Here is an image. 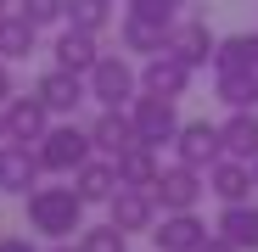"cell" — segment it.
<instances>
[{
    "instance_id": "obj_1",
    "label": "cell",
    "mask_w": 258,
    "mask_h": 252,
    "mask_svg": "<svg viewBox=\"0 0 258 252\" xmlns=\"http://www.w3.org/2000/svg\"><path fill=\"white\" fill-rule=\"evenodd\" d=\"M23 202H28V230L45 235V241L79 235V230H84V207H90L73 185H34Z\"/></svg>"
},
{
    "instance_id": "obj_2",
    "label": "cell",
    "mask_w": 258,
    "mask_h": 252,
    "mask_svg": "<svg viewBox=\"0 0 258 252\" xmlns=\"http://www.w3.org/2000/svg\"><path fill=\"white\" fill-rule=\"evenodd\" d=\"M84 84H90V101L96 107H129L141 96V67L123 62V56H112V51H101V62L84 73Z\"/></svg>"
},
{
    "instance_id": "obj_3",
    "label": "cell",
    "mask_w": 258,
    "mask_h": 252,
    "mask_svg": "<svg viewBox=\"0 0 258 252\" xmlns=\"http://www.w3.org/2000/svg\"><path fill=\"white\" fill-rule=\"evenodd\" d=\"M34 151H39V168H45V174H73L79 162H90V157H96L90 129H79L73 118H68V123H51L45 140H39Z\"/></svg>"
},
{
    "instance_id": "obj_4",
    "label": "cell",
    "mask_w": 258,
    "mask_h": 252,
    "mask_svg": "<svg viewBox=\"0 0 258 252\" xmlns=\"http://www.w3.org/2000/svg\"><path fill=\"white\" fill-rule=\"evenodd\" d=\"M129 123H135V140H146V146H174V135H180V107L174 101H163V96H135L129 101Z\"/></svg>"
},
{
    "instance_id": "obj_5",
    "label": "cell",
    "mask_w": 258,
    "mask_h": 252,
    "mask_svg": "<svg viewBox=\"0 0 258 252\" xmlns=\"http://www.w3.org/2000/svg\"><path fill=\"white\" fill-rule=\"evenodd\" d=\"M152 196H157L163 213H185V207H197L208 196V174L191 168V162H168L163 174H157V185H152Z\"/></svg>"
},
{
    "instance_id": "obj_6",
    "label": "cell",
    "mask_w": 258,
    "mask_h": 252,
    "mask_svg": "<svg viewBox=\"0 0 258 252\" xmlns=\"http://www.w3.org/2000/svg\"><path fill=\"white\" fill-rule=\"evenodd\" d=\"M157 213H163V207H157V196L152 191H141V185H118L112 196H107V219L123 230V235H152V224H157Z\"/></svg>"
},
{
    "instance_id": "obj_7",
    "label": "cell",
    "mask_w": 258,
    "mask_h": 252,
    "mask_svg": "<svg viewBox=\"0 0 258 252\" xmlns=\"http://www.w3.org/2000/svg\"><path fill=\"white\" fill-rule=\"evenodd\" d=\"M191 73H197V67H185L174 51L141 56V90H146V96H163V101H180V96L191 90Z\"/></svg>"
},
{
    "instance_id": "obj_8",
    "label": "cell",
    "mask_w": 258,
    "mask_h": 252,
    "mask_svg": "<svg viewBox=\"0 0 258 252\" xmlns=\"http://www.w3.org/2000/svg\"><path fill=\"white\" fill-rule=\"evenodd\" d=\"M34 96L51 107V118H73L84 101H90V84H84V73H68V67H51V73H39L34 84Z\"/></svg>"
},
{
    "instance_id": "obj_9",
    "label": "cell",
    "mask_w": 258,
    "mask_h": 252,
    "mask_svg": "<svg viewBox=\"0 0 258 252\" xmlns=\"http://www.w3.org/2000/svg\"><path fill=\"white\" fill-rule=\"evenodd\" d=\"M39 180H45V168H39V151L34 146H23V140L0 146V191H6V196H28Z\"/></svg>"
},
{
    "instance_id": "obj_10",
    "label": "cell",
    "mask_w": 258,
    "mask_h": 252,
    "mask_svg": "<svg viewBox=\"0 0 258 252\" xmlns=\"http://www.w3.org/2000/svg\"><path fill=\"white\" fill-rule=\"evenodd\" d=\"M0 112H6V140H23V146H39V140H45V129L56 123L51 107L39 101V96H12Z\"/></svg>"
},
{
    "instance_id": "obj_11",
    "label": "cell",
    "mask_w": 258,
    "mask_h": 252,
    "mask_svg": "<svg viewBox=\"0 0 258 252\" xmlns=\"http://www.w3.org/2000/svg\"><path fill=\"white\" fill-rule=\"evenodd\" d=\"M219 157H225L219 123H208V118H191V123H180V135H174V162L208 168V162H219Z\"/></svg>"
},
{
    "instance_id": "obj_12",
    "label": "cell",
    "mask_w": 258,
    "mask_h": 252,
    "mask_svg": "<svg viewBox=\"0 0 258 252\" xmlns=\"http://www.w3.org/2000/svg\"><path fill=\"white\" fill-rule=\"evenodd\" d=\"M208 235H213V230L197 219V207H185V213H163V219L152 224V246H157V252H197Z\"/></svg>"
},
{
    "instance_id": "obj_13",
    "label": "cell",
    "mask_w": 258,
    "mask_h": 252,
    "mask_svg": "<svg viewBox=\"0 0 258 252\" xmlns=\"http://www.w3.org/2000/svg\"><path fill=\"white\" fill-rule=\"evenodd\" d=\"M213 45H219V39L208 34L202 17H185V23L174 17V28H168V45H163V51H174L185 67H213Z\"/></svg>"
},
{
    "instance_id": "obj_14",
    "label": "cell",
    "mask_w": 258,
    "mask_h": 252,
    "mask_svg": "<svg viewBox=\"0 0 258 252\" xmlns=\"http://www.w3.org/2000/svg\"><path fill=\"white\" fill-rule=\"evenodd\" d=\"M101 62V45H96V34L90 28H62L56 39H51V67H68V73H90Z\"/></svg>"
},
{
    "instance_id": "obj_15",
    "label": "cell",
    "mask_w": 258,
    "mask_h": 252,
    "mask_svg": "<svg viewBox=\"0 0 258 252\" xmlns=\"http://www.w3.org/2000/svg\"><path fill=\"white\" fill-rule=\"evenodd\" d=\"M202 174H208V191L219 202H247L258 191L252 185V162H241V157H219V162H208Z\"/></svg>"
},
{
    "instance_id": "obj_16",
    "label": "cell",
    "mask_w": 258,
    "mask_h": 252,
    "mask_svg": "<svg viewBox=\"0 0 258 252\" xmlns=\"http://www.w3.org/2000/svg\"><path fill=\"white\" fill-rule=\"evenodd\" d=\"M90 146H96L101 157H118V151H129V146H135V123H129V107H101V112H96V123H90Z\"/></svg>"
},
{
    "instance_id": "obj_17",
    "label": "cell",
    "mask_w": 258,
    "mask_h": 252,
    "mask_svg": "<svg viewBox=\"0 0 258 252\" xmlns=\"http://www.w3.org/2000/svg\"><path fill=\"white\" fill-rule=\"evenodd\" d=\"M219 140H225V157L252 162L258 157V107H230V118L219 123Z\"/></svg>"
},
{
    "instance_id": "obj_18",
    "label": "cell",
    "mask_w": 258,
    "mask_h": 252,
    "mask_svg": "<svg viewBox=\"0 0 258 252\" xmlns=\"http://www.w3.org/2000/svg\"><path fill=\"white\" fill-rule=\"evenodd\" d=\"M168 28L174 23H157V17H141V12H123V23H118L123 51H135V56H157L168 45Z\"/></svg>"
},
{
    "instance_id": "obj_19",
    "label": "cell",
    "mask_w": 258,
    "mask_h": 252,
    "mask_svg": "<svg viewBox=\"0 0 258 252\" xmlns=\"http://www.w3.org/2000/svg\"><path fill=\"white\" fill-rule=\"evenodd\" d=\"M68 180H73V191H79L84 202H107V196L118 191V162L96 151L90 162H79V168H73V174H68Z\"/></svg>"
},
{
    "instance_id": "obj_20",
    "label": "cell",
    "mask_w": 258,
    "mask_h": 252,
    "mask_svg": "<svg viewBox=\"0 0 258 252\" xmlns=\"http://www.w3.org/2000/svg\"><path fill=\"white\" fill-rule=\"evenodd\" d=\"M112 162H118V185H141V191H152V185H157V174H163L157 146H146V140H135L129 151H118Z\"/></svg>"
},
{
    "instance_id": "obj_21",
    "label": "cell",
    "mask_w": 258,
    "mask_h": 252,
    "mask_svg": "<svg viewBox=\"0 0 258 252\" xmlns=\"http://www.w3.org/2000/svg\"><path fill=\"white\" fill-rule=\"evenodd\" d=\"M213 230L230 235L241 252H258V202H252V196H247V202H225V213H219Z\"/></svg>"
},
{
    "instance_id": "obj_22",
    "label": "cell",
    "mask_w": 258,
    "mask_h": 252,
    "mask_svg": "<svg viewBox=\"0 0 258 252\" xmlns=\"http://www.w3.org/2000/svg\"><path fill=\"white\" fill-rule=\"evenodd\" d=\"M34 39H39V28L23 12H0V62H28Z\"/></svg>"
},
{
    "instance_id": "obj_23",
    "label": "cell",
    "mask_w": 258,
    "mask_h": 252,
    "mask_svg": "<svg viewBox=\"0 0 258 252\" xmlns=\"http://www.w3.org/2000/svg\"><path fill=\"white\" fill-rule=\"evenodd\" d=\"M213 96L225 107H258V73L241 67H213Z\"/></svg>"
},
{
    "instance_id": "obj_24",
    "label": "cell",
    "mask_w": 258,
    "mask_h": 252,
    "mask_svg": "<svg viewBox=\"0 0 258 252\" xmlns=\"http://www.w3.org/2000/svg\"><path fill=\"white\" fill-rule=\"evenodd\" d=\"M213 67H241V73H258V34H225L213 45Z\"/></svg>"
},
{
    "instance_id": "obj_25",
    "label": "cell",
    "mask_w": 258,
    "mask_h": 252,
    "mask_svg": "<svg viewBox=\"0 0 258 252\" xmlns=\"http://www.w3.org/2000/svg\"><path fill=\"white\" fill-rule=\"evenodd\" d=\"M112 6H118V0H68L62 23H73V28H90V34H101V28L112 23Z\"/></svg>"
},
{
    "instance_id": "obj_26",
    "label": "cell",
    "mask_w": 258,
    "mask_h": 252,
    "mask_svg": "<svg viewBox=\"0 0 258 252\" xmlns=\"http://www.w3.org/2000/svg\"><path fill=\"white\" fill-rule=\"evenodd\" d=\"M79 252H129V235L107 219V224H84L79 230Z\"/></svg>"
},
{
    "instance_id": "obj_27",
    "label": "cell",
    "mask_w": 258,
    "mask_h": 252,
    "mask_svg": "<svg viewBox=\"0 0 258 252\" xmlns=\"http://www.w3.org/2000/svg\"><path fill=\"white\" fill-rule=\"evenodd\" d=\"M17 12L34 23V28H51V23H62V12H68V0H17Z\"/></svg>"
},
{
    "instance_id": "obj_28",
    "label": "cell",
    "mask_w": 258,
    "mask_h": 252,
    "mask_svg": "<svg viewBox=\"0 0 258 252\" xmlns=\"http://www.w3.org/2000/svg\"><path fill=\"white\" fill-rule=\"evenodd\" d=\"M129 12H141V17H157V23H174L180 12L168 6V0H129Z\"/></svg>"
},
{
    "instance_id": "obj_29",
    "label": "cell",
    "mask_w": 258,
    "mask_h": 252,
    "mask_svg": "<svg viewBox=\"0 0 258 252\" xmlns=\"http://www.w3.org/2000/svg\"><path fill=\"white\" fill-rule=\"evenodd\" d=\"M197 252H241V246H236L230 235H219V230H213V235H208V241H202Z\"/></svg>"
},
{
    "instance_id": "obj_30",
    "label": "cell",
    "mask_w": 258,
    "mask_h": 252,
    "mask_svg": "<svg viewBox=\"0 0 258 252\" xmlns=\"http://www.w3.org/2000/svg\"><path fill=\"white\" fill-rule=\"evenodd\" d=\"M0 252H39L28 235H0Z\"/></svg>"
},
{
    "instance_id": "obj_31",
    "label": "cell",
    "mask_w": 258,
    "mask_h": 252,
    "mask_svg": "<svg viewBox=\"0 0 258 252\" xmlns=\"http://www.w3.org/2000/svg\"><path fill=\"white\" fill-rule=\"evenodd\" d=\"M12 101V62H0V107Z\"/></svg>"
},
{
    "instance_id": "obj_32",
    "label": "cell",
    "mask_w": 258,
    "mask_h": 252,
    "mask_svg": "<svg viewBox=\"0 0 258 252\" xmlns=\"http://www.w3.org/2000/svg\"><path fill=\"white\" fill-rule=\"evenodd\" d=\"M168 6H174V12H185V6H197V0H168Z\"/></svg>"
},
{
    "instance_id": "obj_33",
    "label": "cell",
    "mask_w": 258,
    "mask_h": 252,
    "mask_svg": "<svg viewBox=\"0 0 258 252\" xmlns=\"http://www.w3.org/2000/svg\"><path fill=\"white\" fill-rule=\"evenodd\" d=\"M51 252H79V246H68V241H56V246H51Z\"/></svg>"
},
{
    "instance_id": "obj_34",
    "label": "cell",
    "mask_w": 258,
    "mask_h": 252,
    "mask_svg": "<svg viewBox=\"0 0 258 252\" xmlns=\"http://www.w3.org/2000/svg\"><path fill=\"white\" fill-rule=\"evenodd\" d=\"M0 146H6V112H0Z\"/></svg>"
},
{
    "instance_id": "obj_35",
    "label": "cell",
    "mask_w": 258,
    "mask_h": 252,
    "mask_svg": "<svg viewBox=\"0 0 258 252\" xmlns=\"http://www.w3.org/2000/svg\"><path fill=\"white\" fill-rule=\"evenodd\" d=\"M252 185H258V157H252Z\"/></svg>"
},
{
    "instance_id": "obj_36",
    "label": "cell",
    "mask_w": 258,
    "mask_h": 252,
    "mask_svg": "<svg viewBox=\"0 0 258 252\" xmlns=\"http://www.w3.org/2000/svg\"><path fill=\"white\" fill-rule=\"evenodd\" d=\"M0 12H6V0H0Z\"/></svg>"
}]
</instances>
